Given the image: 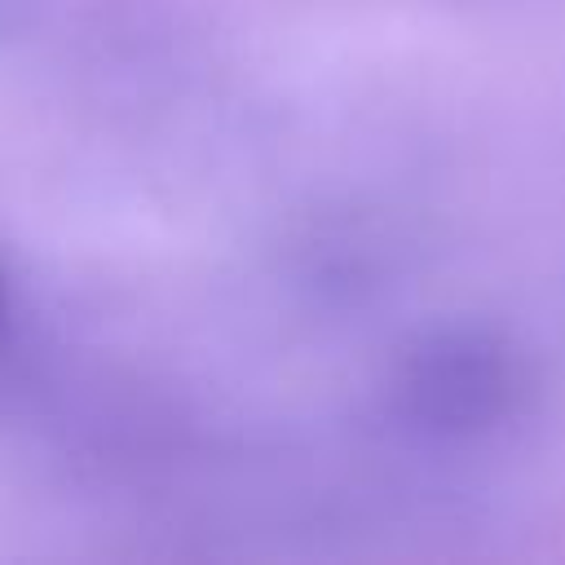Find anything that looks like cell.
<instances>
[]
</instances>
